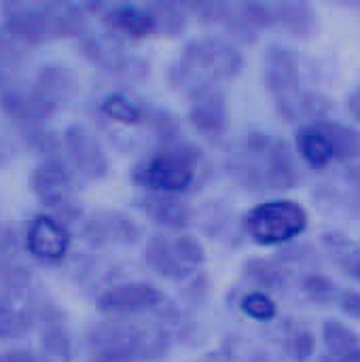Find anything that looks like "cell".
<instances>
[{"mask_svg": "<svg viewBox=\"0 0 360 362\" xmlns=\"http://www.w3.org/2000/svg\"><path fill=\"white\" fill-rule=\"evenodd\" d=\"M233 176L248 189H291L297 182V168L289 146L272 134L246 136L231 155Z\"/></svg>", "mask_w": 360, "mask_h": 362, "instance_id": "1", "label": "cell"}, {"mask_svg": "<svg viewBox=\"0 0 360 362\" xmlns=\"http://www.w3.org/2000/svg\"><path fill=\"white\" fill-rule=\"evenodd\" d=\"M242 70V55L236 47L221 38H199L187 45L176 68L178 83L191 93L204 87H214L221 81H231Z\"/></svg>", "mask_w": 360, "mask_h": 362, "instance_id": "2", "label": "cell"}, {"mask_svg": "<svg viewBox=\"0 0 360 362\" xmlns=\"http://www.w3.org/2000/svg\"><path fill=\"white\" fill-rule=\"evenodd\" d=\"M8 34L25 42H45L81 30L83 15L70 4H4Z\"/></svg>", "mask_w": 360, "mask_h": 362, "instance_id": "3", "label": "cell"}, {"mask_svg": "<svg viewBox=\"0 0 360 362\" xmlns=\"http://www.w3.org/2000/svg\"><path fill=\"white\" fill-rule=\"evenodd\" d=\"M299 153L308 165L323 170L333 161L359 157L360 134L339 123L316 121L299 134Z\"/></svg>", "mask_w": 360, "mask_h": 362, "instance_id": "4", "label": "cell"}, {"mask_svg": "<svg viewBox=\"0 0 360 362\" xmlns=\"http://www.w3.org/2000/svg\"><path fill=\"white\" fill-rule=\"evenodd\" d=\"M308 227V214L293 202H267L246 216L250 238L261 246H278L301 235Z\"/></svg>", "mask_w": 360, "mask_h": 362, "instance_id": "5", "label": "cell"}, {"mask_svg": "<svg viewBox=\"0 0 360 362\" xmlns=\"http://www.w3.org/2000/svg\"><path fill=\"white\" fill-rule=\"evenodd\" d=\"M144 263L168 280H187L204 263V248L191 235H157L144 248Z\"/></svg>", "mask_w": 360, "mask_h": 362, "instance_id": "6", "label": "cell"}, {"mask_svg": "<svg viewBox=\"0 0 360 362\" xmlns=\"http://www.w3.org/2000/svg\"><path fill=\"white\" fill-rule=\"evenodd\" d=\"M197 176V168L191 155L178 148H166L149 157L138 168V180L161 195H176L187 191Z\"/></svg>", "mask_w": 360, "mask_h": 362, "instance_id": "7", "label": "cell"}, {"mask_svg": "<svg viewBox=\"0 0 360 362\" xmlns=\"http://www.w3.org/2000/svg\"><path fill=\"white\" fill-rule=\"evenodd\" d=\"M93 358L102 362H125L132 358H144L157 350L153 337L132 325H106L100 327L91 337Z\"/></svg>", "mask_w": 360, "mask_h": 362, "instance_id": "8", "label": "cell"}, {"mask_svg": "<svg viewBox=\"0 0 360 362\" xmlns=\"http://www.w3.org/2000/svg\"><path fill=\"white\" fill-rule=\"evenodd\" d=\"M163 293L151 284L132 282V284H115L104 291L98 299L104 312L112 314H136L144 310H153L163 303Z\"/></svg>", "mask_w": 360, "mask_h": 362, "instance_id": "9", "label": "cell"}, {"mask_svg": "<svg viewBox=\"0 0 360 362\" xmlns=\"http://www.w3.org/2000/svg\"><path fill=\"white\" fill-rule=\"evenodd\" d=\"M28 250L42 261H62L70 250V233L51 216H36L25 235Z\"/></svg>", "mask_w": 360, "mask_h": 362, "instance_id": "10", "label": "cell"}, {"mask_svg": "<svg viewBox=\"0 0 360 362\" xmlns=\"http://www.w3.org/2000/svg\"><path fill=\"white\" fill-rule=\"evenodd\" d=\"M66 151L74 168L87 178H102L108 170V159L91 132L85 127H72L64 136Z\"/></svg>", "mask_w": 360, "mask_h": 362, "instance_id": "11", "label": "cell"}, {"mask_svg": "<svg viewBox=\"0 0 360 362\" xmlns=\"http://www.w3.org/2000/svg\"><path fill=\"white\" fill-rule=\"evenodd\" d=\"M191 123L204 136H219L227 127V104L225 95L216 87H204L191 93L189 108Z\"/></svg>", "mask_w": 360, "mask_h": 362, "instance_id": "12", "label": "cell"}, {"mask_svg": "<svg viewBox=\"0 0 360 362\" xmlns=\"http://www.w3.org/2000/svg\"><path fill=\"white\" fill-rule=\"evenodd\" d=\"M2 110L19 123L36 125L40 121H47L55 110V100L49 98L42 89H21V91H8L0 98Z\"/></svg>", "mask_w": 360, "mask_h": 362, "instance_id": "13", "label": "cell"}, {"mask_svg": "<svg viewBox=\"0 0 360 362\" xmlns=\"http://www.w3.org/2000/svg\"><path fill=\"white\" fill-rule=\"evenodd\" d=\"M32 189L47 206H66L72 197V178L59 161H45L32 174Z\"/></svg>", "mask_w": 360, "mask_h": 362, "instance_id": "14", "label": "cell"}, {"mask_svg": "<svg viewBox=\"0 0 360 362\" xmlns=\"http://www.w3.org/2000/svg\"><path fill=\"white\" fill-rule=\"evenodd\" d=\"M276 104L286 121H316L329 110V100L325 95L299 85L276 93Z\"/></svg>", "mask_w": 360, "mask_h": 362, "instance_id": "15", "label": "cell"}, {"mask_svg": "<svg viewBox=\"0 0 360 362\" xmlns=\"http://www.w3.org/2000/svg\"><path fill=\"white\" fill-rule=\"evenodd\" d=\"M104 19L115 32L127 34L132 38L151 36L161 28L155 6L142 8V6H136V4H121V6H112L104 15Z\"/></svg>", "mask_w": 360, "mask_h": 362, "instance_id": "16", "label": "cell"}, {"mask_svg": "<svg viewBox=\"0 0 360 362\" xmlns=\"http://www.w3.org/2000/svg\"><path fill=\"white\" fill-rule=\"evenodd\" d=\"M265 78L272 93H280L297 85V62L284 47H272L265 62Z\"/></svg>", "mask_w": 360, "mask_h": 362, "instance_id": "17", "label": "cell"}, {"mask_svg": "<svg viewBox=\"0 0 360 362\" xmlns=\"http://www.w3.org/2000/svg\"><path fill=\"white\" fill-rule=\"evenodd\" d=\"M144 210L149 216H153L159 225H166L170 229H180L189 223L191 212L187 204L176 199L174 195H161L155 193L144 199Z\"/></svg>", "mask_w": 360, "mask_h": 362, "instance_id": "18", "label": "cell"}, {"mask_svg": "<svg viewBox=\"0 0 360 362\" xmlns=\"http://www.w3.org/2000/svg\"><path fill=\"white\" fill-rule=\"evenodd\" d=\"M136 233V227L119 214H98L87 225V235L93 242H127Z\"/></svg>", "mask_w": 360, "mask_h": 362, "instance_id": "19", "label": "cell"}, {"mask_svg": "<svg viewBox=\"0 0 360 362\" xmlns=\"http://www.w3.org/2000/svg\"><path fill=\"white\" fill-rule=\"evenodd\" d=\"M30 310L11 301L8 297H0V339H8L19 335L30 325Z\"/></svg>", "mask_w": 360, "mask_h": 362, "instance_id": "20", "label": "cell"}, {"mask_svg": "<svg viewBox=\"0 0 360 362\" xmlns=\"http://www.w3.org/2000/svg\"><path fill=\"white\" fill-rule=\"evenodd\" d=\"M274 21H280L282 28H286L293 34H308L312 28V11L306 4H282V6H272Z\"/></svg>", "mask_w": 360, "mask_h": 362, "instance_id": "21", "label": "cell"}, {"mask_svg": "<svg viewBox=\"0 0 360 362\" xmlns=\"http://www.w3.org/2000/svg\"><path fill=\"white\" fill-rule=\"evenodd\" d=\"M325 341H327L329 352H331L337 361H339L342 356H346L348 352L360 348L359 337H356L348 327H344V325L337 322V320L327 322V327H325Z\"/></svg>", "mask_w": 360, "mask_h": 362, "instance_id": "22", "label": "cell"}, {"mask_svg": "<svg viewBox=\"0 0 360 362\" xmlns=\"http://www.w3.org/2000/svg\"><path fill=\"white\" fill-rule=\"evenodd\" d=\"M102 112L119 123L125 125H136L142 121V108L138 104H134L129 98L121 95V93H112L102 102Z\"/></svg>", "mask_w": 360, "mask_h": 362, "instance_id": "23", "label": "cell"}, {"mask_svg": "<svg viewBox=\"0 0 360 362\" xmlns=\"http://www.w3.org/2000/svg\"><path fill=\"white\" fill-rule=\"evenodd\" d=\"M21 64H23L21 51L11 42V38L0 34V87L8 85L13 81V76L19 72Z\"/></svg>", "mask_w": 360, "mask_h": 362, "instance_id": "24", "label": "cell"}, {"mask_svg": "<svg viewBox=\"0 0 360 362\" xmlns=\"http://www.w3.org/2000/svg\"><path fill=\"white\" fill-rule=\"evenodd\" d=\"M242 310L255 320H272L276 314V305L265 293H250L248 297H244Z\"/></svg>", "mask_w": 360, "mask_h": 362, "instance_id": "25", "label": "cell"}, {"mask_svg": "<svg viewBox=\"0 0 360 362\" xmlns=\"http://www.w3.org/2000/svg\"><path fill=\"white\" fill-rule=\"evenodd\" d=\"M248 272H250V276H252L259 284H263V286H278V284L284 280L282 269L276 267V265L269 263V261H252V263L248 265Z\"/></svg>", "mask_w": 360, "mask_h": 362, "instance_id": "26", "label": "cell"}, {"mask_svg": "<svg viewBox=\"0 0 360 362\" xmlns=\"http://www.w3.org/2000/svg\"><path fill=\"white\" fill-rule=\"evenodd\" d=\"M42 346L47 348L49 354H53L57 358H68V354H70V341H68L66 333L57 327L49 329L42 335Z\"/></svg>", "mask_w": 360, "mask_h": 362, "instance_id": "27", "label": "cell"}, {"mask_svg": "<svg viewBox=\"0 0 360 362\" xmlns=\"http://www.w3.org/2000/svg\"><path fill=\"white\" fill-rule=\"evenodd\" d=\"M0 362H51L47 356L36 354L32 350H8L0 354Z\"/></svg>", "mask_w": 360, "mask_h": 362, "instance_id": "28", "label": "cell"}, {"mask_svg": "<svg viewBox=\"0 0 360 362\" xmlns=\"http://www.w3.org/2000/svg\"><path fill=\"white\" fill-rule=\"evenodd\" d=\"M339 263H342V267H344L352 278L360 280V248L352 246L350 250H346V252L339 257Z\"/></svg>", "mask_w": 360, "mask_h": 362, "instance_id": "29", "label": "cell"}, {"mask_svg": "<svg viewBox=\"0 0 360 362\" xmlns=\"http://www.w3.org/2000/svg\"><path fill=\"white\" fill-rule=\"evenodd\" d=\"M344 310L350 312L352 316H360V295L356 293H346L344 295Z\"/></svg>", "mask_w": 360, "mask_h": 362, "instance_id": "30", "label": "cell"}, {"mask_svg": "<svg viewBox=\"0 0 360 362\" xmlns=\"http://www.w3.org/2000/svg\"><path fill=\"white\" fill-rule=\"evenodd\" d=\"M348 110H350V115L360 123V87H356L350 93V98H348Z\"/></svg>", "mask_w": 360, "mask_h": 362, "instance_id": "31", "label": "cell"}, {"mask_svg": "<svg viewBox=\"0 0 360 362\" xmlns=\"http://www.w3.org/2000/svg\"><path fill=\"white\" fill-rule=\"evenodd\" d=\"M337 362H360V348L352 350V352H348L346 356H342Z\"/></svg>", "mask_w": 360, "mask_h": 362, "instance_id": "32", "label": "cell"}]
</instances>
